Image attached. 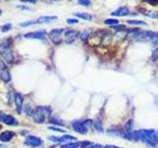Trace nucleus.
Returning a JSON list of instances; mask_svg holds the SVG:
<instances>
[{
  "instance_id": "nucleus-1",
  "label": "nucleus",
  "mask_w": 158,
  "mask_h": 148,
  "mask_svg": "<svg viewBox=\"0 0 158 148\" xmlns=\"http://www.w3.org/2000/svg\"><path fill=\"white\" fill-rule=\"evenodd\" d=\"M133 138L142 141L143 143L152 147L158 145V135L153 129H141L133 132Z\"/></svg>"
},
{
  "instance_id": "nucleus-2",
  "label": "nucleus",
  "mask_w": 158,
  "mask_h": 148,
  "mask_svg": "<svg viewBox=\"0 0 158 148\" xmlns=\"http://www.w3.org/2000/svg\"><path fill=\"white\" fill-rule=\"evenodd\" d=\"M51 114V109L48 107H38L33 114L34 121L37 123H43L45 121V117Z\"/></svg>"
},
{
  "instance_id": "nucleus-3",
  "label": "nucleus",
  "mask_w": 158,
  "mask_h": 148,
  "mask_svg": "<svg viewBox=\"0 0 158 148\" xmlns=\"http://www.w3.org/2000/svg\"><path fill=\"white\" fill-rule=\"evenodd\" d=\"M156 37V35L153 32H147V31H133V34H131V38L134 40H153Z\"/></svg>"
},
{
  "instance_id": "nucleus-4",
  "label": "nucleus",
  "mask_w": 158,
  "mask_h": 148,
  "mask_svg": "<svg viewBox=\"0 0 158 148\" xmlns=\"http://www.w3.org/2000/svg\"><path fill=\"white\" fill-rule=\"evenodd\" d=\"M0 54L2 56V57L6 60L7 62H12L13 61V54L10 48V43L9 40H4L3 43L0 45Z\"/></svg>"
},
{
  "instance_id": "nucleus-5",
  "label": "nucleus",
  "mask_w": 158,
  "mask_h": 148,
  "mask_svg": "<svg viewBox=\"0 0 158 148\" xmlns=\"http://www.w3.org/2000/svg\"><path fill=\"white\" fill-rule=\"evenodd\" d=\"M63 32H64L63 29H54L50 33L48 36L54 45H59L61 43V34Z\"/></svg>"
},
{
  "instance_id": "nucleus-6",
  "label": "nucleus",
  "mask_w": 158,
  "mask_h": 148,
  "mask_svg": "<svg viewBox=\"0 0 158 148\" xmlns=\"http://www.w3.org/2000/svg\"><path fill=\"white\" fill-rule=\"evenodd\" d=\"M0 121L4 123L7 126H17L18 124V121H17L16 118H14L12 116L6 115L2 112H0Z\"/></svg>"
},
{
  "instance_id": "nucleus-7",
  "label": "nucleus",
  "mask_w": 158,
  "mask_h": 148,
  "mask_svg": "<svg viewBox=\"0 0 158 148\" xmlns=\"http://www.w3.org/2000/svg\"><path fill=\"white\" fill-rule=\"evenodd\" d=\"M24 143L30 147H37L42 144V140L37 136H28L26 137Z\"/></svg>"
},
{
  "instance_id": "nucleus-8",
  "label": "nucleus",
  "mask_w": 158,
  "mask_h": 148,
  "mask_svg": "<svg viewBox=\"0 0 158 148\" xmlns=\"http://www.w3.org/2000/svg\"><path fill=\"white\" fill-rule=\"evenodd\" d=\"M72 127L76 132L81 133V134L87 133V130H88V126H86V123L84 121H83V123H80V121H74L72 123Z\"/></svg>"
},
{
  "instance_id": "nucleus-9",
  "label": "nucleus",
  "mask_w": 158,
  "mask_h": 148,
  "mask_svg": "<svg viewBox=\"0 0 158 148\" xmlns=\"http://www.w3.org/2000/svg\"><path fill=\"white\" fill-rule=\"evenodd\" d=\"M78 33L76 31L73 30H68L65 31V35H64V40L66 43H72L74 40H76V37Z\"/></svg>"
},
{
  "instance_id": "nucleus-10",
  "label": "nucleus",
  "mask_w": 158,
  "mask_h": 148,
  "mask_svg": "<svg viewBox=\"0 0 158 148\" xmlns=\"http://www.w3.org/2000/svg\"><path fill=\"white\" fill-rule=\"evenodd\" d=\"M131 127H133V121L130 120L128 121L125 124V127H123V133H125V136L126 138L131 139L133 137V130H131Z\"/></svg>"
},
{
  "instance_id": "nucleus-11",
  "label": "nucleus",
  "mask_w": 158,
  "mask_h": 148,
  "mask_svg": "<svg viewBox=\"0 0 158 148\" xmlns=\"http://www.w3.org/2000/svg\"><path fill=\"white\" fill-rule=\"evenodd\" d=\"M45 33L44 31H39V32H33V33H28L25 35L26 39H38V40H43L45 39Z\"/></svg>"
},
{
  "instance_id": "nucleus-12",
  "label": "nucleus",
  "mask_w": 158,
  "mask_h": 148,
  "mask_svg": "<svg viewBox=\"0 0 158 148\" xmlns=\"http://www.w3.org/2000/svg\"><path fill=\"white\" fill-rule=\"evenodd\" d=\"M51 141H54V142H64V141H70V140H74L76 139L74 136L72 135H63L62 137H56V136H50L48 137Z\"/></svg>"
},
{
  "instance_id": "nucleus-13",
  "label": "nucleus",
  "mask_w": 158,
  "mask_h": 148,
  "mask_svg": "<svg viewBox=\"0 0 158 148\" xmlns=\"http://www.w3.org/2000/svg\"><path fill=\"white\" fill-rule=\"evenodd\" d=\"M15 104L17 106V112L18 113H21V110H22V106H23V102H24V97H23V95L19 94V93H17L15 95Z\"/></svg>"
},
{
  "instance_id": "nucleus-14",
  "label": "nucleus",
  "mask_w": 158,
  "mask_h": 148,
  "mask_svg": "<svg viewBox=\"0 0 158 148\" xmlns=\"http://www.w3.org/2000/svg\"><path fill=\"white\" fill-rule=\"evenodd\" d=\"M130 14V10L128 9L126 7H120L119 9H117L115 12L112 13L113 16H118V17H123V16H126Z\"/></svg>"
},
{
  "instance_id": "nucleus-15",
  "label": "nucleus",
  "mask_w": 158,
  "mask_h": 148,
  "mask_svg": "<svg viewBox=\"0 0 158 148\" xmlns=\"http://www.w3.org/2000/svg\"><path fill=\"white\" fill-rule=\"evenodd\" d=\"M13 136H14V133L13 132H11V131H4V132H2L1 134H0V140L4 141V142L10 141L11 139L13 138Z\"/></svg>"
},
{
  "instance_id": "nucleus-16",
  "label": "nucleus",
  "mask_w": 158,
  "mask_h": 148,
  "mask_svg": "<svg viewBox=\"0 0 158 148\" xmlns=\"http://www.w3.org/2000/svg\"><path fill=\"white\" fill-rule=\"evenodd\" d=\"M57 19L56 16H42L37 20V23H50L53 22Z\"/></svg>"
},
{
  "instance_id": "nucleus-17",
  "label": "nucleus",
  "mask_w": 158,
  "mask_h": 148,
  "mask_svg": "<svg viewBox=\"0 0 158 148\" xmlns=\"http://www.w3.org/2000/svg\"><path fill=\"white\" fill-rule=\"evenodd\" d=\"M0 77H1V79L3 80L4 82H9L11 80V75H10L9 70H8L7 68H3L1 73H0Z\"/></svg>"
},
{
  "instance_id": "nucleus-18",
  "label": "nucleus",
  "mask_w": 158,
  "mask_h": 148,
  "mask_svg": "<svg viewBox=\"0 0 158 148\" xmlns=\"http://www.w3.org/2000/svg\"><path fill=\"white\" fill-rule=\"evenodd\" d=\"M128 32L125 31V30H122V31H119L118 33L115 35L114 37V40H122L126 38V36H128Z\"/></svg>"
},
{
  "instance_id": "nucleus-19",
  "label": "nucleus",
  "mask_w": 158,
  "mask_h": 148,
  "mask_svg": "<svg viewBox=\"0 0 158 148\" xmlns=\"http://www.w3.org/2000/svg\"><path fill=\"white\" fill-rule=\"evenodd\" d=\"M93 126H94V129L97 130V131H99V132L104 131V127H103V124L101 123V121H99V120L94 121H93Z\"/></svg>"
},
{
  "instance_id": "nucleus-20",
  "label": "nucleus",
  "mask_w": 158,
  "mask_h": 148,
  "mask_svg": "<svg viewBox=\"0 0 158 148\" xmlns=\"http://www.w3.org/2000/svg\"><path fill=\"white\" fill-rule=\"evenodd\" d=\"M76 17H78V18H81L83 20H86V21H90L92 19V16L90 14H87V13H75L74 14Z\"/></svg>"
},
{
  "instance_id": "nucleus-21",
  "label": "nucleus",
  "mask_w": 158,
  "mask_h": 148,
  "mask_svg": "<svg viewBox=\"0 0 158 148\" xmlns=\"http://www.w3.org/2000/svg\"><path fill=\"white\" fill-rule=\"evenodd\" d=\"M81 146V142H75V143H67L61 145V148H79Z\"/></svg>"
},
{
  "instance_id": "nucleus-22",
  "label": "nucleus",
  "mask_w": 158,
  "mask_h": 148,
  "mask_svg": "<svg viewBox=\"0 0 158 148\" xmlns=\"http://www.w3.org/2000/svg\"><path fill=\"white\" fill-rule=\"evenodd\" d=\"M126 23L130 25H136V26H146V23L139 21V20H128Z\"/></svg>"
},
{
  "instance_id": "nucleus-23",
  "label": "nucleus",
  "mask_w": 158,
  "mask_h": 148,
  "mask_svg": "<svg viewBox=\"0 0 158 148\" xmlns=\"http://www.w3.org/2000/svg\"><path fill=\"white\" fill-rule=\"evenodd\" d=\"M79 37H80V39H81L82 40H86L89 37H90V31L85 30V31L81 32L80 35H79Z\"/></svg>"
},
{
  "instance_id": "nucleus-24",
  "label": "nucleus",
  "mask_w": 158,
  "mask_h": 148,
  "mask_svg": "<svg viewBox=\"0 0 158 148\" xmlns=\"http://www.w3.org/2000/svg\"><path fill=\"white\" fill-rule=\"evenodd\" d=\"M144 15L148 16V17H151V18L158 19V13L157 12H153V11H146V12L144 13Z\"/></svg>"
},
{
  "instance_id": "nucleus-25",
  "label": "nucleus",
  "mask_w": 158,
  "mask_h": 148,
  "mask_svg": "<svg viewBox=\"0 0 158 148\" xmlns=\"http://www.w3.org/2000/svg\"><path fill=\"white\" fill-rule=\"evenodd\" d=\"M118 23H119V21H118L117 19H107V20H105V24H107V25L114 26V25H117Z\"/></svg>"
},
{
  "instance_id": "nucleus-26",
  "label": "nucleus",
  "mask_w": 158,
  "mask_h": 148,
  "mask_svg": "<svg viewBox=\"0 0 158 148\" xmlns=\"http://www.w3.org/2000/svg\"><path fill=\"white\" fill-rule=\"evenodd\" d=\"M34 24H37V21H28V22H23L21 23L22 27H28V26H31V25H34Z\"/></svg>"
},
{
  "instance_id": "nucleus-27",
  "label": "nucleus",
  "mask_w": 158,
  "mask_h": 148,
  "mask_svg": "<svg viewBox=\"0 0 158 148\" xmlns=\"http://www.w3.org/2000/svg\"><path fill=\"white\" fill-rule=\"evenodd\" d=\"M11 28H12V25H11V24H6V25H4L3 27H2L1 30H2L3 33H6V32L11 30Z\"/></svg>"
},
{
  "instance_id": "nucleus-28",
  "label": "nucleus",
  "mask_w": 158,
  "mask_h": 148,
  "mask_svg": "<svg viewBox=\"0 0 158 148\" xmlns=\"http://www.w3.org/2000/svg\"><path fill=\"white\" fill-rule=\"evenodd\" d=\"M78 3L81 4V5H83V6H89V5L91 4V2L88 1V0H79Z\"/></svg>"
},
{
  "instance_id": "nucleus-29",
  "label": "nucleus",
  "mask_w": 158,
  "mask_h": 148,
  "mask_svg": "<svg viewBox=\"0 0 158 148\" xmlns=\"http://www.w3.org/2000/svg\"><path fill=\"white\" fill-rule=\"evenodd\" d=\"M158 58V48H156L153 51V53H152V59L153 60H156Z\"/></svg>"
},
{
  "instance_id": "nucleus-30",
  "label": "nucleus",
  "mask_w": 158,
  "mask_h": 148,
  "mask_svg": "<svg viewBox=\"0 0 158 148\" xmlns=\"http://www.w3.org/2000/svg\"><path fill=\"white\" fill-rule=\"evenodd\" d=\"M48 129L53 130V131H58V132H64L65 130H63L61 129H58V127H54V126H48Z\"/></svg>"
},
{
  "instance_id": "nucleus-31",
  "label": "nucleus",
  "mask_w": 158,
  "mask_h": 148,
  "mask_svg": "<svg viewBox=\"0 0 158 148\" xmlns=\"http://www.w3.org/2000/svg\"><path fill=\"white\" fill-rule=\"evenodd\" d=\"M66 22H67V24H77V23H78V20L77 19H67Z\"/></svg>"
},
{
  "instance_id": "nucleus-32",
  "label": "nucleus",
  "mask_w": 158,
  "mask_h": 148,
  "mask_svg": "<svg viewBox=\"0 0 158 148\" xmlns=\"http://www.w3.org/2000/svg\"><path fill=\"white\" fill-rule=\"evenodd\" d=\"M86 148H101V145L100 144H90Z\"/></svg>"
},
{
  "instance_id": "nucleus-33",
  "label": "nucleus",
  "mask_w": 158,
  "mask_h": 148,
  "mask_svg": "<svg viewBox=\"0 0 158 148\" xmlns=\"http://www.w3.org/2000/svg\"><path fill=\"white\" fill-rule=\"evenodd\" d=\"M152 42H153V43H154V45H156L157 48H158V36H156L154 38L153 40H152Z\"/></svg>"
},
{
  "instance_id": "nucleus-34",
  "label": "nucleus",
  "mask_w": 158,
  "mask_h": 148,
  "mask_svg": "<svg viewBox=\"0 0 158 148\" xmlns=\"http://www.w3.org/2000/svg\"><path fill=\"white\" fill-rule=\"evenodd\" d=\"M101 148H119V147L115 146V145H106V146H103Z\"/></svg>"
},
{
  "instance_id": "nucleus-35",
  "label": "nucleus",
  "mask_w": 158,
  "mask_h": 148,
  "mask_svg": "<svg viewBox=\"0 0 158 148\" xmlns=\"http://www.w3.org/2000/svg\"><path fill=\"white\" fill-rule=\"evenodd\" d=\"M18 8H20V9H26V10H29V8H28V7H26V6H18Z\"/></svg>"
},
{
  "instance_id": "nucleus-36",
  "label": "nucleus",
  "mask_w": 158,
  "mask_h": 148,
  "mask_svg": "<svg viewBox=\"0 0 158 148\" xmlns=\"http://www.w3.org/2000/svg\"><path fill=\"white\" fill-rule=\"evenodd\" d=\"M0 148H7V145H3V144H0Z\"/></svg>"
},
{
  "instance_id": "nucleus-37",
  "label": "nucleus",
  "mask_w": 158,
  "mask_h": 148,
  "mask_svg": "<svg viewBox=\"0 0 158 148\" xmlns=\"http://www.w3.org/2000/svg\"><path fill=\"white\" fill-rule=\"evenodd\" d=\"M50 148H56V147H54V146H51V147H50Z\"/></svg>"
},
{
  "instance_id": "nucleus-38",
  "label": "nucleus",
  "mask_w": 158,
  "mask_h": 148,
  "mask_svg": "<svg viewBox=\"0 0 158 148\" xmlns=\"http://www.w3.org/2000/svg\"><path fill=\"white\" fill-rule=\"evenodd\" d=\"M0 14H1V10H0Z\"/></svg>"
},
{
  "instance_id": "nucleus-39",
  "label": "nucleus",
  "mask_w": 158,
  "mask_h": 148,
  "mask_svg": "<svg viewBox=\"0 0 158 148\" xmlns=\"http://www.w3.org/2000/svg\"><path fill=\"white\" fill-rule=\"evenodd\" d=\"M0 129H1V126H0Z\"/></svg>"
},
{
  "instance_id": "nucleus-40",
  "label": "nucleus",
  "mask_w": 158,
  "mask_h": 148,
  "mask_svg": "<svg viewBox=\"0 0 158 148\" xmlns=\"http://www.w3.org/2000/svg\"><path fill=\"white\" fill-rule=\"evenodd\" d=\"M157 135H158V133H157Z\"/></svg>"
}]
</instances>
